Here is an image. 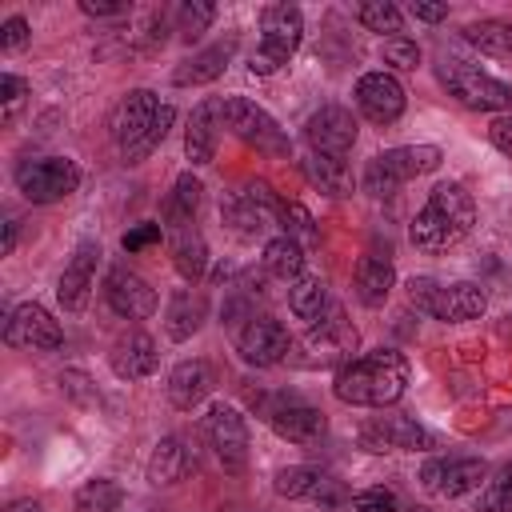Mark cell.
<instances>
[{
  "label": "cell",
  "mask_w": 512,
  "mask_h": 512,
  "mask_svg": "<svg viewBox=\"0 0 512 512\" xmlns=\"http://www.w3.org/2000/svg\"><path fill=\"white\" fill-rule=\"evenodd\" d=\"M304 176H308L320 192H328V196H348V192H352V172H348L344 160L308 152V160H304Z\"/></svg>",
  "instance_id": "cell-32"
},
{
  "label": "cell",
  "mask_w": 512,
  "mask_h": 512,
  "mask_svg": "<svg viewBox=\"0 0 512 512\" xmlns=\"http://www.w3.org/2000/svg\"><path fill=\"white\" fill-rule=\"evenodd\" d=\"M264 268L276 276V280H300V272H304V248H300V240L296 236H272L268 244H264Z\"/></svg>",
  "instance_id": "cell-33"
},
{
  "label": "cell",
  "mask_w": 512,
  "mask_h": 512,
  "mask_svg": "<svg viewBox=\"0 0 512 512\" xmlns=\"http://www.w3.org/2000/svg\"><path fill=\"white\" fill-rule=\"evenodd\" d=\"M280 208L284 204L272 196V188L264 180H252V184L224 196L220 216H224V224H232L236 236H260L272 224H280Z\"/></svg>",
  "instance_id": "cell-9"
},
{
  "label": "cell",
  "mask_w": 512,
  "mask_h": 512,
  "mask_svg": "<svg viewBox=\"0 0 512 512\" xmlns=\"http://www.w3.org/2000/svg\"><path fill=\"white\" fill-rule=\"evenodd\" d=\"M280 220H284V228H292V232H312V216H308V208L304 204H296V200H288L284 208H280ZM288 232V236H292Z\"/></svg>",
  "instance_id": "cell-45"
},
{
  "label": "cell",
  "mask_w": 512,
  "mask_h": 512,
  "mask_svg": "<svg viewBox=\"0 0 512 512\" xmlns=\"http://www.w3.org/2000/svg\"><path fill=\"white\" fill-rule=\"evenodd\" d=\"M412 16H416V20H428V24H436V20H444V16H448V8H444V4H428V0H416V4H412Z\"/></svg>",
  "instance_id": "cell-48"
},
{
  "label": "cell",
  "mask_w": 512,
  "mask_h": 512,
  "mask_svg": "<svg viewBox=\"0 0 512 512\" xmlns=\"http://www.w3.org/2000/svg\"><path fill=\"white\" fill-rule=\"evenodd\" d=\"M276 492L288 496V500H320V504H336V480L324 476L320 468L312 464H292V468H280L276 472Z\"/></svg>",
  "instance_id": "cell-23"
},
{
  "label": "cell",
  "mask_w": 512,
  "mask_h": 512,
  "mask_svg": "<svg viewBox=\"0 0 512 512\" xmlns=\"http://www.w3.org/2000/svg\"><path fill=\"white\" fill-rule=\"evenodd\" d=\"M224 128L236 136V140H244L248 148H256V152H264V156H288V136H284V128L260 108V104H252V100H244V96H224Z\"/></svg>",
  "instance_id": "cell-8"
},
{
  "label": "cell",
  "mask_w": 512,
  "mask_h": 512,
  "mask_svg": "<svg viewBox=\"0 0 512 512\" xmlns=\"http://www.w3.org/2000/svg\"><path fill=\"white\" fill-rule=\"evenodd\" d=\"M472 220H476V204H472L468 188L456 184V180H444V184H436V188L428 192L424 208L412 216L408 236H412V244H416L420 252L436 256V252L456 248V244L472 232Z\"/></svg>",
  "instance_id": "cell-2"
},
{
  "label": "cell",
  "mask_w": 512,
  "mask_h": 512,
  "mask_svg": "<svg viewBox=\"0 0 512 512\" xmlns=\"http://www.w3.org/2000/svg\"><path fill=\"white\" fill-rule=\"evenodd\" d=\"M28 36H32V32H28V20H24V16H8V20L0 24V48H4V52L24 48Z\"/></svg>",
  "instance_id": "cell-43"
},
{
  "label": "cell",
  "mask_w": 512,
  "mask_h": 512,
  "mask_svg": "<svg viewBox=\"0 0 512 512\" xmlns=\"http://www.w3.org/2000/svg\"><path fill=\"white\" fill-rule=\"evenodd\" d=\"M488 140L504 152V156H512V120L508 116H500V120H492V128H488Z\"/></svg>",
  "instance_id": "cell-46"
},
{
  "label": "cell",
  "mask_w": 512,
  "mask_h": 512,
  "mask_svg": "<svg viewBox=\"0 0 512 512\" xmlns=\"http://www.w3.org/2000/svg\"><path fill=\"white\" fill-rule=\"evenodd\" d=\"M16 236H20V232H16V220H4V240H0V252H4V256L16 248Z\"/></svg>",
  "instance_id": "cell-49"
},
{
  "label": "cell",
  "mask_w": 512,
  "mask_h": 512,
  "mask_svg": "<svg viewBox=\"0 0 512 512\" xmlns=\"http://www.w3.org/2000/svg\"><path fill=\"white\" fill-rule=\"evenodd\" d=\"M436 72H440V84L448 88V96H456L464 108H476V112H504V108H512V84L480 72L468 60L444 56Z\"/></svg>",
  "instance_id": "cell-7"
},
{
  "label": "cell",
  "mask_w": 512,
  "mask_h": 512,
  "mask_svg": "<svg viewBox=\"0 0 512 512\" xmlns=\"http://www.w3.org/2000/svg\"><path fill=\"white\" fill-rule=\"evenodd\" d=\"M356 344H360V336H356L352 320H344V312L332 308L328 316H320V324L308 328V336L296 348L304 352L300 356L304 368H324V364H348Z\"/></svg>",
  "instance_id": "cell-11"
},
{
  "label": "cell",
  "mask_w": 512,
  "mask_h": 512,
  "mask_svg": "<svg viewBox=\"0 0 512 512\" xmlns=\"http://www.w3.org/2000/svg\"><path fill=\"white\" fill-rule=\"evenodd\" d=\"M352 512H400V500L392 488L376 484V488H364L352 496Z\"/></svg>",
  "instance_id": "cell-40"
},
{
  "label": "cell",
  "mask_w": 512,
  "mask_h": 512,
  "mask_svg": "<svg viewBox=\"0 0 512 512\" xmlns=\"http://www.w3.org/2000/svg\"><path fill=\"white\" fill-rule=\"evenodd\" d=\"M404 388H408V360L396 348L352 356L348 364L336 368V380H332L336 400L352 408H388L404 396Z\"/></svg>",
  "instance_id": "cell-1"
},
{
  "label": "cell",
  "mask_w": 512,
  "mask_h": 512,
  "mask_svg": "<svg viewBox=\"0 0 512 512\" xmlns=\"http://www.w3.org/2000/svg\"><path fill=\"white\" fill-rule=\"evenodd\" d=\"M300 36H304V16H300L296 4L264 8V16H260V44H256V52L248 60V72L252 76L280 72L292 60V52L300 48Z\"/></svg>",
  "instance_id": "cell-5"
},
{
  "label": "cell",
  "mask_w": 512,
  "mask_h": 512,
  "mask_svg": "<svg viewBox=\"0 0 512 512\" xmlns=\"http://www.w3.org/2000/svg\"><path fill=\"white\" fill-rule=\"evenodd\" d=\"M236 352H240L244 364L272 368V364H280L292 352V336L272 316H248V324L236 332Z\"/></svg>",
  "instance_id": "cell-15"
},
{
  "label": "cell",
  "mask_w": 512,
  "mask_h": 512,
  "mask_svg": "<svg viewBox=\"0 0 512 512\" xmlns=\"http://www.w3.org/2000/svg\"><path fill=\"white\" fill-rule=\"evenodd\" d=\"M120 504H124V488L116 480H88L72 500L76 512H116Z\"/></svg>",
  "instance_id": "cell-36"
},
{
  "label": "cell",
  "mask_w": 512,
  "mask_h": 512,
  "mask_svg": "<svg viewBox=\"0 0 512 512\" xmlns=\"http://www.w3.org/2000/svg\"><path fill=\"white\" fill-rule=\"evenodd\" d=\"M200 324H204V296L200 292H188V288L176 292L168 300V312H164V332L172 340H188V336L200 332Z\"/></svg>",
  "instance_id": "cell-31"
},
{
  "label": "cell",
  "mask_w": 512,
  "mask_h": 512,
  "mask_svg": "<svg viewBox=\"0 0 512 512\" xmlns=\"http://www.w3.org/2000/svg\"><path fill=\"white\" fill-rule=\"evenodd\" d=\"M508 320H512V316H508Z\"/></svg>",
  "instance_id": "cell-51"
},
{
  "label": "cell",
  "mask_w": 512,
  "mask_h": 512,
  "mask_svg": "<svg viewBox=\"0 0 512 512\" xmlns=\"http://www.w3.org/2000/svg\"><path fill=\"white\" fill-rule=\"evenodd\" d=\"M80 12H88V16H120L124 4H116V0H80Z\"/></svg>",
  "instance_id": "cell-47"
},
{
  "label": "cell",
  "mask_w": 512,
  "mask_h": 512,
  "mask_svg": "<svg viewBox=\"0 0 512 512\" xmlns=\"http://www.w3.org/2000/svg\"><path fill=\"white\" fill-rule=\"evenodd\" d=\"M232 56H236V36H224V40L200 48L196 56H188V60L172 72V84H180V88H188V84H212V80L224 76V68H228Z\"/></svg>",
  "instance_id": "cell-24"
},
{
  "label": "cell",
  "mask_w": 512,
  "mask_h": 512,
  "mask_svg": "<svg viewBox=\"0 0 512 512\" xmlns=\"http://www.w3.org/2000/svg\"><path fill=\"white\" fill-rule=\"evenodd\" d=\"M24 96H28V84H24L20 76L4 72V76H0V104H4V120H12V116H16V108L24 104Z\"/></svg>",
  "instance_id": "cell-42"
},
{
  "label": "cell",
  "mask_w": 512,
  "mask_h": 512,
  "mask_svg": "<svg viewBox=\"0 0 512 512\" xmlns=\"http://www.w3.org/2000/svg\"><path fill=\"white\" fill-rule=\"evenodd\" d=\"M360 444L368 452H420V448H432V436L412 416L388 412L360 424Z\"/></svg>",
  "instance_id": "cell-16"
},
{
  "label": "cell",
  "mask_w": 512,
  "mask_h": 512,
  "mask_svg": "<svg viewBox=\"0 0 512 512\" xmlns=\"http://www.w3.org/2000/svg\"><path fill=\"white\" fill-rule=\"evenodd\" d=\"M480 512H512V460H504L480 488Z\"/></svg>",
  "instance_id": "cell-37"
},
{
  "label": "cell",
  "mask_w": 512,
  "mask_h": 512,
  "mask_svg": "<svg viewBox=\"0 0 512 512\" xmlns=\"http://www.w3.org/2000/svg\"><path fill=\"white\" fill-rule=\"evenodd\" d=\"M204 436L224 464V472H244L248 464V424L232 404H212L204 416Z\"/></svg>",
  "instance_id": "cell-12"
},
{
  "label": "cell",
  "mask_w": 512,
  "mask_h": 512,
  "mask_svg": "<svg viewBox=\"0 0 512 512\" xmlns=\"http://www.w3.org/2000/svg\"><path fill=\"white\" fill-rule=\"evenodd\" d=\"M212 388H216V372L208 360H184L168 376V400H172V408H184V412L196 408Z\"/></svg>",
  "instance_id": "cell-25"
},
{
  "label": "cell",
  "mask_w": 512,
  "mask_h": 512,
  "mask_svg": "<svg viewBox=\"0 0 512 512\" xmlns=\"http://www.w3.org/2000/svg\"><path fill=\"white\" fill-rule=\"evenodd\" d=\"M188 468H192V452L184 448L180 436H164V440L152 448V456H148V480H152L156 488L184 480Z\"/></svg>",
  "instance_id": "cell-28"
},
{
  "label": "cell",
  "mask_w": 512,
  "mask_h": 512,
  "mask_svg": "<svg viewBox=\"0 0 512 512\" xmlns=\"http://www.w3.org/2000/svg\"><path fill=\"white\" fill-rule=\"evenodd\" d=\"M408 300L416 304V312L432 316V320H448V324H464V320H476L484 308H488V296L480 284H440L432 276H412L408 284Z\"/></svg>",
  "instance_id": "cell-4"
},
{
  "label": "cell",
  "mask_w": 512,
  "mask_h": 512,
  "mask_svg": "<svg viewBox=\"0 0 512 512\" xmlns=\"http://www.w3.org/2000/svg\"><path fill=\"white\" fill-rule=\"evenodd\" d=\"M96 260H100V244L96 240H80L72 260L64 264L60 272V284H56V296L64 304V312H80L88 304V288H92V276H96Z\"/></svg>",
  "instance_id": "cell-22"
},
{
  "label": "cell",
  "mask_w": 512,
  "mask_h": 512,
  "mask_svg": "<svg viewBox=\"0 0 512 512\" xmlns=\"http://www.w3.org/2000/svg\"><path fill=\"white\" fill-rule=\"evenodd\" d=\"M444 152L436 144H400L368 160L364 168V192L368 196H392L404 180H416L424 172H436Z\"/></svg>",
  "instance_id": "cell-6"
},
{
  "label": "cell",
  "mask_w": 512,
  "mask_h": 512,
  "mask_svg": "<svg viewBox=\"0 0 512 512\" xmlns=\"http://www.w3.org/2000/svg\"><path fill=\"white\" fill-rule=\"evenodd\" d=\"M212 16H216V8H212L208 0H188V4L176 8V32H180L184 40H196L200 32H208Z\"/></svg>",
  "instance_id": "cell-38"
},
{
  "label": "cell",
  "mask_w": 512,
  "mask_h": 512,
  "mask_svg": "<svg viewBox=\"0 0 512 512\" xmlns=\"http://www.w3.org/2000/svg\"><path fill=\"white\" fill-rule=\"evenodd\" d=\"M104 300L116 316L124 320H148L156 312V288H148L144 276H136L132 268H112L104 280Z\"/></svg>",
  "instance_id": "cell-18"
},
{
  "label": "cell",
  "mask_w": 512,
  "mask_h": 512,
  "mask_svg": "<svg viewBox=\"0 0 512 512\" xmlns=\"http://www.w3.org/2000/svg\"><path fill=\"white\" fill-rule=\"evenodd\" d=\"M324 304H328V284H324L320 276H300V280L288 288V308H292V316H300V320H308V324H316V320L324 316Z\"/></svg>",
  "instance_id": "cell-34"
},
{
  "label": "cell",
  "mask_w": 512,
  "mask_h": 512,
  "mask_svg": "<svg viewBox=\"0 0 512 512\" xmlns=\"http://www.w3.org/2000/svg\"><path fill=\"white\" fill-rule=\"evenodd\" d=\"M464 40L484 56H512V24L504 20H476L464 28Z\"/></svg>",
  "instance_id": "cell-35"
},
{
  "label": "cell",
  "mask_w": 512,
  "mask_h": 512,
  "mask_svg": "<svg viewBox=\"0 0 512 512\" xmlns=\"http://www.w3.org/2000/svg\"><path fill=\"white\" fill-rule=\"evenodd\" d=\"M224 100H216V96H208V100H200L196 108H192V116H188V128H184V156L196 164V168H204V164H212L216 160V140H220V128H224Z\"/></svg>",
  "instance_id": "cell-21"
},
{
  "label": "cell",
  "mask_w": 512,
  "mask_h": 512,
  "mask_svg": "<svg viewBox=\"0 0 512 512\" xmlns=\"http://www.w3.org/2000/svg\"><path fill=\"white\" fill-rule=\"evenodd\" d=\"M200 196H204V184L192 176V172H180L168 200H164V228H184V224H196V208H200Z\"/></svg>",
  "instance_id": "cell-30"
},
{
  "label": "cell",
  "mask_w": 512,
  "mask_h": 512,
  "mask_svg": "<svg viewBox=\"0 0 512 512\" xmlns=\"http://www.w3.org/2000/svg\"><path fill=\"white\" fill-rule=\"evenodd\" d=\"M384 64L400 68V72H412L420 64V48L416 40H404V36H388L384 40Z\"/></svg>",
  "instance_id": "cell-41"
},
{
  "label": "cell",
  "mask_w": 512,
  "mask_h": 512,
  "mask_svg": "<svg viewBox=\"0 0 512 512\" xmlns=\"http://www.w3.org/2000/svg\"><path fill=\"white\" fill-rule=\"evenodd\" d=\"M396 284V268L388 260V252H364L356 260V300L368 304V308H380L388 300Z\"/></svg>",
  "instance_id": "cell-27"
},
{
  "label": "cell",
  "mask_w": 512,
  "mask_h": 512,
  "mask_svg": "<svg viewBox=\"0 0 512 512\" xmlns=\"http://www.w3.org/2000/svg\"><path fill=\"white\" fill-rule=\"evenodd\" d=\"M352 96L372 124H396L404 116V84L392 72H364Z\"/></svg>",
  "instance_id": "cell-17"
},
{
  "label": "cell",
  "mask_w": 512,
  "mask_h": 512,
  "mask_svg": "<svg viewBox=\"0 0 512 512\" xmlns=\"http://www.w3.org/2000/svg\"><path fill=\"white\" fill-rule=\"evenodd\" d=\"M16 188L32 200V204H52L64 200L80 188V168L68 156H40V160H24L16 168Z\"/></svg>",
  "instance_id": "cell-10"
},
{
  "label": "cell",
  "mask_w": 512,
  "mask_h": 512,
  "mask_svg": "<svg viewBox=\"0 0 512 512\" xmlns=\"http://www.w3.org/2000/svg\"><path fill=\"white\" fill-rule=\"evenodd\" d=\"M420 480H424V488H428V492L456 500V496H464V492L480 488V480H488V468H484V460H476V456L428 460V464H424V472H420Z\"/></svg>",
  "instance_id": "cell-19"
},
{
  "label": "cell",
  "mask_w": 512,
  "mask_h": 512,
  "mask_svg": "<svg viewBox=\"0 0 512 512\" xmlns=\"http://www.w3.org/2000/svg\"><path fill=\"white\" fill-rule=\"evenodd\" d=\"M112 372L120 376V380H144V376H152L156 372V344H152V336L148 332H128V336H120L116 340V348H112Z\"/></svg>",
  "instance_id": "cell-26"
},
{
  "label": "cell",
  "mask_w": 512,
  "mask_h": 512,
  "mask_svg": "<svg viewBox=\"0 0 512 512\" xmlns=\"http://www.w3.org/2000/svg\"><path fill=\"white\" fill-rule=\"evenodd\" d=\"M4 344L32 348V352H52V348L64 344V332H60L56 316L44 304L28 300V304H20V308L8 312V320H4Z\"/></svg>",
  "instance_id": "cell-14"
},
{
  "label": "cell",
  "mask_w": 512,
  "mask_h": 512,
  "mask_svg": "<svg viewBox=\"0 0 512 512\" xmlns=\"http://www.w3.org/2000/svg\"><path fill=\"white\" fill-rule=\"evenodd\" d=\"M172 264L184 280H200L204 268H208V244L200 236L196 224H184V228H172Z\"/></svg>",
  "instance_id": "cell-29"
},
{
  "label": "cell",
  "mask_w": 512,
  "mask_h": 512,
  "mask_svg": "<svg viewBox=\"0 0 512 512\" xmlns=\"http://www.w3.org/2000/svg\"><path fill=\"white\" fill-rule=\"evenodd\" d=\"M304 140H308V152L344 160L356 144V120L344 104H324L304 120Z\"/></svg>",
  "instance_id": "cell-13"
},
{
  "label": "cell",
  "mask_w": 512,
  "mask_h": 512,
  "mask_svg": "<svg viewBox=\"0 0 512 512\" xmlns=\"http://www.w3.org/2000/svg\"><path fill=\"white\" fill-rule=\"evenodd\" d=\"M360 24L368 28V32H400L404 28V16H400V8L396 4H388V0H368V4H360Z\"/></svg>",
  "instance_id": "cell-39"
},
{
  "label": "cell",
  "mask_w": 512,
  "mask_h": 512,
  "mask_svg": "<svg viewBox=\"0 0 512 512\" xmlns=\"http://www.w3.org/2000/svg\"><path fill=\"white\" fill-rule=\"evenodd\" d=\"M172 120H176V108H172V104H160L156 92H148V88H132V92L120 96V104L112 108L108 132H112L120 156H124L128 164H136V160H144V156L168 136Z\"/></svg>",
  "instance_id": "cell-3"
},
{
  "label": "cell",
  "mask_w": 512,
  "mask_h": 512,
  "mask_svg": "<svg viewBox=\"0 0 512 512\" xmlns=\"http://www.w3.org/2000/svg\"><path fill=\"white\" fill-rule=\"evenodd\" d=\"M164 236V224H136V228H128L124 232V252H140V248H148V244H156Z\"/></svg>",
  "instance_id": "cell-44"
},
{
  "label": "cell",
  "mask_w": 512,
  "mask_h": 512,
  "mask_svg": "<svg viewBox=\"0 0 512 512\" xmlns=\"http://www.w3.org/2000/svg\"><path fill=\"white\" fill-rule=\"evenodd\" d=\"M264 420L272 424L276 436H284L292 444H312V440L324 436V412H316L312 404L292 400V396H276L264 408Z\"/></svg>",
  "instance_id": "cell-20"
},
{
  "label": "cell",
  "mask_w": 512,
  "mask_h": 512,
  "mask_svg": "<svg viewBox=\"0 0 512 512\" xmlns=\"http://www.w3.org/2000/svg\"><path fill=\"white\" fill-rule=\"evenodd\" d=\"M8 512H40V504H36V500H16Z\"/></svg>",
  "instance_id": "cell-50"
}]
</instances>
